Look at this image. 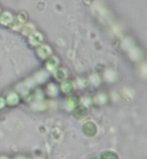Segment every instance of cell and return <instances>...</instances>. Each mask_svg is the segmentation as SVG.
<instances>
[{
	"label": "cell",
	"mask_w": 147,
	"mask_h": 159,
	"mask_svg": "<svg viewBox=\"0 0 147 159\" xmlns=\"http://www.w3.org/2000/svg\"><path fill=\"white\" fill-rule=\"evenodd\" d=\"M58 88H60V91L64 95L70 96V95H73V93L75 92L76 86H75L74 82L70 81V80H66V81L62 82L61 86L58 87Z\"/></svg>",
	"instance_id": "cell-3"
},
{
	"label": "cell",
	"mask_w": 147,
	"mask_h": 159,
	"mask_svg": "<svg viewBox=\"0 0 147 159\" xmlns=\"http://www.w3.org/2000/svg\"><path fill=\"white\" fill-rule=\"evenodd\" d=\"M16 159H27V158H25L23 156H18V157H16Z\"/></svg>",
	"instance_id": "cell-13"
},
{
	"label": "cell",
	"mask_w": 147,
	"mask_h": 159,
	"mask_svg": "<svg viewBox=\"0 0 147 159\" xmlns=\"http://www.w3.org/2000/svg\"><path fill=\"white\" fill-rule=\"evenodd\" d=\"M6 107V103H5V98L4 97H1L0 96V110H2Z\"/></svg>",
	"instance_id": "cell-10"
},
{
	"label": "cell",
	"mask_w": 147,
	"mask_h": 159,
	"mask_svg": "<svg viewBox=\"0 0 147 159\" xmlns=\"http://www.w3.org/2000/svg\"><path fill=\"white\" fill-rule=\"evenodd\" d=\"M72 112H73V116L79 121L85 120L88 117V115H89V110H88L87 106L82 103L79 104L78 106H76L72 110Z\"/></svg>",
	"instance_id": "cell-2"
},
{
	"label": "cell",
	"mask_w": 147,
	"mask_h": 159,
	"mask_svg": "<svg viewBox=\"0 0 147 159\" xmlns=\"http://www.w3.org/2000/svg\"><path fill=\"white\" fill-rule=\"evenodd\" d=\"M54 78L57 79V81L58 82H64L68 78V74H67L66 70H62V69H57L56 72H54Z\"/></svg>",
	"instance_id": "cell-9"
},
{
	"label": "cell",
	"mask_w": 147,
	"mask_h": 159,
	"mask_svg": "<svg viewBox=\"0 0 147 159\" xmlns=\"http://www.w3.org/2000/svg\"><path fill=\"white\" fill-rule=\"evenodd\" d=\"M58 92H60V88L57 85H56L54 83H49L48 84V86L45 87L44 93L45 95H48V97H57Z\"/></svg>",
	"instance_id": "cell-5"
},
{
	"label": "cell",
	"mask_w": 147,
	"mask_h": 159,
	"mask_svg": "<svg viewBox=\"0 0 147 159\" xmlns=\"http://www.w3.org/2000/svg\"><path fill=\"white\" fill-rule=\"evenodd\" d=\"M100 159H120L119 155L113 150H104L99 155Z\"/></svg>",
	"instance_id": "cell-6"
},
{
	"label": "cell",
	"mask_w": 147,
	"mask_h": 159,
	"mask_svg": "<svg viewBox=\"0 0 147 159\" xmlns=\"http://www.w3.org/2000/svg\"><path fill=\"white\" fill-rule=\"evenodd\" d=\"M5 103L6 106L9 107H15L20 103V95L16 92H11L5 98Z\"/></svg>",
	"instance_id": "cell-4"
},
{
	"label": "cell",
	"mask_w": 147,
	"mask_h": 159,
	"mask_svg": "<svg viewBox=\"0 0 147 159\" xmlns=\"http://www.w3.org/2000/svg\"><path fill=\"white\" fill-rule=\"evenodd\" d=\"M82 132L86 137H95L98 133V127L93 121H87L83 124Z\"/></svg>",
	"instance_id": "cell-1"
},
{
	"label": "cell",
	"mask_w": 147,
	"mask_h": 159,
	"mask_svg": "<svg viewBox=\"0 0 147 159\" xmlns=\"http://www.w3.org/2000/svg\"><path fill=\"white\" fill-rule=\"evenodd\" d=\"M67 104H68V106L73 110L76 106L81 104V98L77 95H70L68 98V101H67Z\"/></svg>",
	"instance_id": "cell-7"
},
{
	"label": "cell",
	"mask_w": 147,
	"mask_h": 159,
	"mask_svg": "<svg viewBox=\"0 0 147 159\" xmlns=\"http://www.w3.org/2000/svg\"><path fill=\"white\" fill-rule=\"evenodd\" d=\"M107 101H108V97L105 93L97 94L93 98V102L96 104V105H104V104H106Z\"/></svg>",
	"instance_id": "cell-8"
},
{
	"label": "cell",
	"mask_w": 147,
	"mask_h": 159,
	"mask_svg": "<svg viewBox=\"0 0 147 159\" xmlns=\"http://www.w3.org/2000/svg\"><path fill=\"white\" fill-rule=\"evenodd\" d=\"M0 159H10L8 156H5V155H2V156H0Z\"/></svg>",
	"instance_id": "cell-12"
},
{
	"label": "cell",
	"mask_w": 147,
	"mask_h": 159,
	"mask_svg": "<svg viewBox=\"0 0 147 159\" xmlns=\"http://www.w3.org/2000/svg\"><path fill=\"white\" fill-rule=\"evenodd\" d=\"M87 159H100V157H99V155H96V154H93V155L89 156Z\"/></svg>",
	"instance_id": "cell-11"
}]
</instances>
